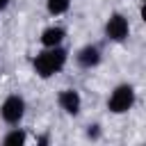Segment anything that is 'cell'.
Here are the masks:
<instances>
[{"label": "cell", "instance_id": "6da1fadb", "mask_svg": "<svg viewBox=\"0 0 146 146\" xmlns=\"http://www.w3.org/2000/svg\"><path fill=\"white\" fill-rule=\"evenodd\" d=\"M68 64V50L64 46H55V48H41L34 59H32V71L36 78L41 80H50L57 73H62Z\"/></svg>", "mask_w": 146, "mask_h": 146}, {"label": "cell", "instance_id": "7a4b0ae2", "mask_svg": "<svg viewBox=\"0 0 146 146\" xmlns=\"http://www.w3.org/2000/svg\"><path fill=\"white\" fill-rule=\"evenodd\" d=\"M135 103H137V89H135L130 82L116 84V87L110 91V96H107V110H110L112 114H116V116L128 114V112L135 107Z\"/></svg>", "mask_w": 146, "mask_h": 146}, {"label": "cell", "instance_id": "3957f363", "mask_svg": "<svg viewBox=\"0 0 146 146\" xmlns=\"http://www.w3.org/2000/svg\"><path fill=\"white\" fill-rule=\"evenodd\" d=\"M27 114V100L21 94H9L0 103V119L7 125H21Z\"/></svg>", "mask_w": 146, "mask_h": 146}, {"label": "cell", "instance_id": "277c9868", "mask_svg": "<svg viewBox=\"0 0 146 146\" xmlns=\"http://www.w3.org/2000/svg\"><path fill=\"white\" fill-rule=\"evenodd\" d=\"M103 32H105V39L112 41V43H123L128 41L130 36V21L125 14L121 11H112L103 25Z\"/></svg>", "mask_w": 146, "mask_h": 146}, {"label": "cell", "instance_id": "5b68a950", "mask_svg": "<svg viewBox=\"0 0 146 146\" xmlns=\"http://www.w3.org/2000/svg\"><path fill=\"white\" fill-rule=\"evenodd\" d=\"M57 105H59V110H62L64 114L78 116V114L82 112V96H80L78 89L66 87V89H62V91L57 94Z\"/></svg>", "mask_w": 146, "mask_h": 146}, {"label": "cell", "instance_id": "8992f818", "mask_svg": "<svg viewBox=\"0 0 146 146\" xmlns=\"http://www.w3.org/2000/svg\"><path fill=\"white\" fill-rule=\"evenodd\" d=\"M103 62V50L96 43H84L82 48L75 50V64L80 68H96Z\"/></svg>", "mask_w": 146, "mask_h": 146}, {"label": "cell", "instance_id": "52a82bcc", "mask_svg": "<svg viewBox=\"0 0 146 146\" xmlns=\"http://www.w3.org/2000/svg\"><path fill=\"white\" fill-rule=\"evenodd\" d=\"M64 41H66V27H62V25H48V27H43L41 34H39L41 48L64 46Z\"/></svg>", "mask_w": 146, "mask_h": 146}, {"label": "cell", "instance_id": "ba28073f", "mask_svg": "<svg viewBox=\"0 0 146 146\" xmlns=\"http://www.w3.org/2000/svg\"><path fill=\"white\" fill-rule=\"evenodd\" d=\"M27 130L25 128H21V125H11L5 135H2V139H0V144L2 146H25L27 144Z\"/></svg>", "mask_w": 146, "mask_h": 146}, {"label": "cell", "instance_id": "9c48e42d", "mask_svg": "<svg viewBox=\"0 0 146 146\" xmlns=\"http://www.w3.org/2000/svg\"><path fill=\"white\" fill-rule=\"evenodd\" d=\"M73 0H46V11L50 16H64L71 9Z\"/></svg>", "mask_w": 146, "mask_h": 146}, {"label": "cell", "instance_id": "30bf717a", "mask_svg": "<svg viewBox=\"0 0 146 146\" xmlns=\"http://www.w3.org/2000/svg\"><path fill=\"white\" fill-rule=\"evenodd\" d=\"M98 135H100V125H98V123H94V125L87 128V137H89V139H98Z\"/></svg>", "mask_w": 146, "mask_h": 146}, {"label": "cell", "instance_id": "8fae6325", "mask_svg": "<svg viewBox=\"0 0 146 146\" xmlns=\"http://www.w3.org/2000/svg\"><path fill=\"white\" fill-rule=\"evenodd\" d=\"M9 5H11V0H0V11H5Z\"/></svg>", "mask_w": 146, "mask_h": 146}]
</instances>
